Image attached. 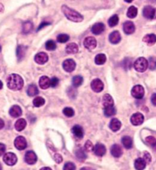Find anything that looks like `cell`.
I'll return each mask as SVG.
<instances>
[{"label": "cell", "mask_w": 156, "mask_h": 170, "mask_svg": "<svg viewBox=\"0 0 156 170\" xmlns=\"http://www.w3.org/2000/svg\"><path fill=\"white\" fill-rule=\"evenodd\" d=\"M57 40L60 43H65V42H67L69 40V36L65 34H59L57 37Z\"/></svg>", "instance_id": "42"}, {"label": "cell", "mask_w": 156, "mask_h": 170, "mask_svg": "<svg viewBox=\"0 0 156 170\" xmlns=\"http://www.w3.org/2000/svg\"><path fill=\"white\" fill-rule=\"evenodd\" d=\"M63 170H76V166H75L74 163L68 162L64 165Z\"/></svg>", "instance_id": "46"}, {"label": "cell", "mask_w": 156, "mask_h": 170, "mask_svg": "<svg viewBox=\"0 0 156 170\" xmlns=\"http://www.w3.org/2000/svg\"><path fill=\"white\" fill-rule=\"evenodd\" d=\"M137 14H138V9L136 7L132 6L128 9L127 11V16L129 18H134L136 17Z\"/></svg>", "instance_id": "33"}, {"label": "cell", "mask_w": 156, "mask_h": 170, "mask_svg": "<svg viewBox=\"0 0 156 170\" xmlns=\"http://www.w3.org/2000/svg\"><path fill=\"white\" fill-rule=\"evenodd\" d=\"M95 154L98 157H103L106 153V147L104 145L101 143H97L96 146L94 147Z\"/></svg>", "instance_id": "15"}, {"label": "cell", "mask_w": 156, "mask_h": 170, "mask_svg": "<svg viewBox=\"0 0 156 170\" xmlns=\"http://www.w3.org/2000/svg\"><path fill=\"white\" fill-rule=\"evenodd\" d=\"M40 170H52V169H51L50 167H43L42 168V169H40Z\"/></svg>", "instance_id": "55"}, {"label": "cell", "mask_w": 156, "mask_h": 170, "mask_svg": "<svg viewBox=\"0 0 156 170\" xmlns=\"http://www.w3.org/2000/svg\"><path fill=\"white\" fill-rule=\"evenodd\" d=\"M45 47H46V49L47 51H54V50L57 48V44H56L55 42L52 40H50L46 42V44H45Z\"/></svg>", "instance_id": "41"}, {"label": "cell", "mask_w": 156, "mask_h": 170, "mask_svg": "<svg viewBox=\"0 0 156 170\" xmlns=\"http://www.w3.org/2000/svg\"><path fill=\"white\" fill-rule=\"evenodd\" d=\"M146 162L143 158H138L135 160L134 166L136 170H143L146 166Z\"/></svg>", "instance_id": "26"}, {"label": "cell", "mask_w": 156, "mask_h": 170, "mask_svg": "<svg viewBox=\"0 0 156 170\" xmlns=\"http://www.w3.org/2000/svg\"><path fill=\"white\" fill-rule=\"evenodd\" d=\"M143 159H144L145 161L146 162V163H150L151 161H152V157H151L150 153L148 152H144V154H143Z\"/></svg>", "instance_id": "48"}, {"label": "cell", "mask_w": 156, "mask_h": 170, "mask_svg": "<svg viewBox=\"0 0 156 170\" xmlns=\"http://www.w3.org/2000/svg\"><path fill=\"white\" fill-rule=\"evenodd\" d=\"M102 104L104 107H107V106L113 105V99L109 94H105L103 96L102 99Z\"/></svg>", "instance_id": "28"}, {"label": "cell", "mask_w": 156, "mask_h": 170, "mask_svg": "<svg viewBox=\"0 0 156 170\" xmlns=\"http://www.w3.org/2000/svg\"><path fill=\"white\" fill-rule=\"evenodd\" d=\"M33 24L30 21H26L22 25V32L24 34H28L32 31Z\"/></svg>", "instance_id": "35"}, {"label": "cell", "mask_w": 156, "mask_h": 170, "mask_svg": "<svg viewBox=\"0 0 156 170\" xmlns=\"http://www.w3.org/2000/svg\"><path fill=\"white\" fill-rule=\"evenodd\" d=\"M65 51L69 54H74L79 51V46L76 43H70L65 47Z\"/></svg>", "instance_id": "25"}, {"label": "cell", "mask_w": 156, "mask_h": 170, "mask_svg": "<svg viewBox=\"0 0 156 170\" xmlns=\"http://www.w3.org/2000/svg\"><path fill=\"white\" fill-rule=\"evenodd\" d=\"M26 125H27V122H26L24 118H20L15 122V127L18 131H21V130H23L25 128Z\"/></svg>", "instance_id": "27"}, {"label": "cell", "mask_w": 156, "mask_h": 170, "mask_svg": "<svg viewBox=\"0 0 156 170\" xmlns=\"http://www.w3.org/2000/svg\"><path fill=\"white\" fill-rule=\"evenodd\" d=\"M116 112H117V110L113 105L104 107V115H105V116L111 117V116H113V115H114L115 114H116Z\"/></svg>", "instance_id": "30"}, {"label": "cell", "mask_w": 156, "mask_h": 170, "mask_svg": "<svg viewBox=\"0 0 156 170\" xmlns=\"http://www.w3.org/2000/svg\"><path fill=\"white\" fill-rule=\"evenodd\" d=\"M151 2H156V0H150Z\"/></svg>", "instance_id": "59"}, {"label": "cell", "mask_w": 156, "mask_h": 170, "mask_svg": "<svg viewBox=\"0 0 156 170\" xmlns=\"http://www.w3.org/2000/svg\"><path fill=\"white\" fill-rule=\"evenodd\" d=\"M110 153H111L113 157H116V158H119V157H121L122 156L123 149L120 145L114 144L110 148Z\"/></svg>", "instance_id": "14"}, {"label": "cell", "mask_w": 156, "mask_h": 170, "mask_svg": "<svg viewBox=\"0 0 156 170\" xmlns=\"http://www.w3.org/2000/svg\"><path fill=\"white\" fill-rule=\"evenodd\" d=\"M3 161L8 166H14V165L16 164L17 161H18V158H17L16 155L13 153H7L4 155Z\"/></svg>", "instance_id": "5"}, {"label": "cell", "mask_w": 156, "mask_h": 170, "mask_svg": "<svg viewBox=\"0 0 156 170\" xmlns=\"http://www.w3.org/2000/svg\"><path fill=\"white\" fill-rule=\"evenodd\" d=\"M7 85L10 89L14 91L20 90L24 85V80L19 75L11 74L7 79Z\"/></svg>", "instance_id": "1"}, {"label": "cell", "mask_w": 156, "mask_h": 170, "mask_svg": "<svg viewBox=\"0 0 156 170\" xmlns=\"http://www.w3.org/2000/svg\"><path fill=\"white\" fill-rule=\"evenodd\" d=\"M84 149L87 152H91V151L94 150V146L90 140H87L85 144V146H84Z\"/></svg>", "instance_id": "45"}, {"label": "cell", "mask_w": 156, "mask_h": 170, "mask_svg": "<svg viewBox=\"0 0 156 170\" xmlns=\"http://www.w3.org/2000/svg\"><path fill=\"white\" fill-rule=\"evenodd\" d=\"M9 115L12 118H18L22 115V110L18 105H13L9 110Z\"/></svg>", "instance_id": "17"}, {"label": "cell", "mask_w": 156, "mask_h": 170, "mask_svg": "<svg viewBox=\"0 0 156 170\" xmlns=\"http://www.w3.org/2000/svg\"><path fill=\"white\" fill-rule=\"evenodd\" d=\"M154 19H156V9H155V15H154Z\"/></svg>", "instance_id": "58"}, {"label": "cell", "mask_w": 156, "mask_h": 170, "mask_svg": "<svg viewBox=\"0 0 156 170\" xmlns=\"http://www.w3.org/2000/svg\"><path fill=\"white\" fill-rule=\"evenodd\" d=\"M48 59H49V57H48L47 54L43 52L38 53V54H36V56L34 57V60H35L36 63L40 65L46 63V62L48 61Z\"/></svg>", "instance_id": "12"}, {"label": "cell", "mask_w": 156, "mask_h": 170, "mask_svg": "<svg viewBox=\"0 0 156 170\" xmlns=\"http://www.w3.org/2000/svg\"><path fill=\"white\" fill-rule=\"evenodd\" d=\"M146 142L151 146L152 147H153L154 149H156V138L152 136H149L146 138Z\"/></svg>", "instance_id": "40"}, {"label": "cell", "mask_w": 156, "mask_h": 170, "mask_svg": "<svg viewBox=\"0 0 156 170\" xmlns=\"http://www.w3.org/2000/svg\"><path fill=\"white\" fill-rule=\"evenodd\" d=\"M26 51H27V47L25 46H23V45H19V46L17 47V57H18V60L21 61V60L24 58L26 54Z\"/></svg>", "instance_id": "23"}, {"label": "cell", "mask_w": 156, "mask_h": 170, "mask_svg": "<svg viewBox=\"0 0 156 170\" xmlns=\"http://www.w3.org/2000/svg\"><path fill=\"white\" fill-rule=\"evenodd\" d=\"M80 170H93V169H91V168H88V167H83V168H82Z\"/></svg>", "instance_id": "54"}, {"label": "cell", "mask_w": 156, "mask_h": 170, "mask_svg": "<svg viewBox=\"0 0 156 170\" xmlns=\"http://www.w3.org/2000/svg\"><path fill=\"white\" fill-rule=\"evenodd\" d=\"M59 82H60V80H59L58 78L53 77L50 79V86H52L53 88H55V87H57L59 85Z\"/></svg>", "instance_id": "47"}, {"label": "cell", "mask_w": 156, "mask_h": 170, "mask_svg": "<svg viewBox=\"0 0 156 170\" xmlns=\"http://www.w3.org/2000/svg\"><path fill=\"white\" fill-rule=\"evenodd\" d=\"M62 11L65 16L70 21H74V22H81L83 21V16L80 13L76 12L74 9H70L67 6H65V5L62 6Z\"/></svg>", "instance_id": "2"}, {"label": "cell", "mask_w": 156, "mask_h": 170, "mask_svg": "<svg viewBox=\"0 0 156 170\" xmlns=\"http://www.w3.org/2000/svg\"><path fill=\"white\" fill-rule=\"evenodd\" d=\"M1 50H2V47H1V46H0V51H1Z\"/></svg>", "instance_id": "61"}, {"label": "cell", "mask_w": 156, "mask_h": 170, "mask_svg": "<svg viewBox=\"0 0 156 170\" xmlns=\"http://www.w3.org/2000/svg\"><path fill=\"white\" fill-rule=\"evenodd\" d=\"M37 160V155L34 151H28L24 156V161L29 165L35 164Z\"/></svg>", "instance_id": "8"}, {"label": "cell", "mask_w": 156, "mask_h": 170, "mask_svg": "<svg viewBox=\"0 0 156 170\" xmlns=\"http://www.w3.org/2000/svg\"><path fill=\"white\" fill-rule=\"evenodd\" d=\"M109 127L110 129L113 131L116 132L117 130H119L121 127V122L117 118H113V119L110 121V124H109Z\"/></svg>", "instance_id": "22"}, {"label": "cell", "mask_w": 156, "mask_h": 170, "mask_svg": "<svg viewBox=\"0 0 156 170\" xmlns=\"http://www.w3.org/2000/svg\"><path fill=\"white\" fill-rule=\"evenodd\" d=\"M122 143L126 149H129L132 147V139L129 136H124L122 138Z\"/></svg>", "instance_id": "29"}, {"label": "cell", "mask_w": 156, "mask_h": 170, "mask_svg": "<svg viewBox=\"0 0 156 170\" xmlns=\"http://www.w3.org/2000/svg\"><path fill=\"white\" fill-rule=\"evenodd\" d=\"M84 46L88 50H93L97 47V40L93 37H87L84 40Z\"/></svg>", "instance_id": "11"}, {"label": "cell", "mask_w": 156, "mask_h": 170, "mask_svg": "<svg viewBox=\"0 0 156 170\" xmlns=\"http://www.w3.org/2000/svg\"><path fill=\"white\" fill-rule=\"evenodd\" d=\"M54 160L56 161V163L60 164V163H61L62 162V156L59 153H56L55 155H54Z\"/></svg>", "instance_id": "49"}, {"label": "cell", "mask_w": 156, "mask_h": 170, "mask_svg": "<svg viewBox=\"0 0 156 170\" xmlns=\"http://www.w3.org/2000/svg\"><path fill=\"white\" fill-rule=\"evenodd\" d=\"M131 94H132V97H134L135 99H143L145 94L144 88L140 85H135V86L132 89Z\"/></svg>", "instance_id": "4"}, {"label": "cell", "mask_w": 156, "mask_h": 170, "mask_svg": "<svg viewBox=\"0 0 156 170\" xmlns=\"http://www.w3.org/2000/svg\"><path fill=\"white\" fill-rule=\"evenodd\" d=\"M4 126H5L4 121H3V120L2 119V118H0V130L3 128V127H4Z\"/></svg>", "instance_id": "53"}, {"label": "cell", "mask_w": 156, "mask_h": 170, "mask_svg": "<svg viewBox=\"0 0 156 170\" xmlns=\"http://www.w3.org/2000/svg\"><path fill=\"white\" fill-rule=\"evenodd\" d=\"M0 170H2V165H1V163H0Z\"/></svg>", "instance_id": "60"}, {"label": "cell", "mask_w": 156, "mask_h": 170, "mask_svg": "<svg viewBox=\"0 0 156 170\" xmlns=\"http://www.w3.org/2000/svg\"><path fill=\"white\" fill-rule=\"evenodd\" d=\"M6 145L0 143V157L2 156L3 154L5 153V152H6Z\"/></svg>", "instance_id": "50"}, {"label": "cell", "mask_w": 156, "mask_h": 170, "mask_svg": "<svg viewBox=\"0 0 156 170\" xmlns=\"http://www.w3.org/2000/svg\"><path fill=\"white\" fill-rule=\"evenodd\" d=\"M2 87H3V83H2V81H0V89H2Z\"/></svg>", "instance_id": "56"}, {"label": "cell", "mask_w": 156, "mask_h": 170, "mask_svg": "<svg viewBox=\"0 0 156 170\" xmlns=\"http://www.w3.org/2000/svg\"><path fill=\"white\" fill-rule=\"evenodd\" d=\"M135 30V25H134V23L132 22V21H126L124 24V31L126 34H131L134 33Z\"/></svg>", "instance_id": "16"}, {"label": "cell", "mask_w": 156, "mask_h": 170, "mask_svg": "<svg viewBox=\"0 0 156 170\" xmlns=\"http://www.w3.org/2000/svg\"><path fill=\"white\" fill-rule=\"evenodd\" d=\"M125 2H132V1H133V0H124Z\"/></svg>", "instance_id": "57"}, {"label": "cell", "mask_w": 156, "mask_h": 170, "mask_svg": "<svg viewBox=\"0 0 156 170\" xmlns=\"http://www.w3.org/2000/svg\"><path fill=\"white\" fill-rule=\"evenodd\" d=\"M109 40L111 43L113 44H117V43H119L121 40V36L119 32L117 31H114V32H112L111 34L109 36Z\"/></svg>", "instance_id": "18"}, {"label": "cell", "mask_w": 156, "mask_h": 170, "mask_svg": "<svg viewBox=\"0 0 156 170\" xmlns=\"http://www.w3.org/2000/svg\"><path fill=\"white\" fill-rule=\"evenodd\" d=\"M151 101H152V104L156 106V93L152 95V97H151Z\"/></svg>", "instance_id": "52"}, {"label": "cell", "mask_w": 156, "mask_h": 170, "mask_svg": "<svg viewBox=\"0 0 156 170\" xmlns=\"http://www.w3.org/2000/svg\"><path fill=\"white\" fill-rule=\"evenodd\" d=\"M105 29V26L103 23H96L92 26L91 28V32L94 34H96V35H98V34H101Z\"/></svg>", "instance_id": "19"}, {"label": "cell", "mask_w": 156, "mask_h": 170, "mask_svg": "<svg viewBox=\"0 0 156 170\" xmlns=\"http://www.w3.org/2000/svg\"><path fill=\"white\" fill-rule=\"evenodd\" d=\"M91 87L95 93H101L104 89V83L99 79H95L91 82Z\"/></svg>", "instance_id": "10"}, {"label": "cell", "mask_w": 156, "mask_h": 170, "mask_svg": "<svg viewBox=\"0 0 156 170\" xmlns=\"http://www.w3.org/2000/svg\"><path fill=\"white\" fill-rule=\"evenodd\" d=\"M76 156L78 160H81V161H84V160L87 158L85 149H82V148H79V149H78L77 150H76Z\"/></svg>", "instance_id": "32"}, {"label": "cell", "mask_w": 156, "mask_h": 170, "mask_svg": "<svg viewBox=\"0 0 156 170\" xmlns=\"http://www.w3.org/2000/svg\"><path fill=\"white\" fill-rule=\"evenodd\" d=\"M27 140L24 137L19 136L15 140V146L19 150H23L27 147Z\"/></svg>", "instance_id": "6"}, {"label": "cell", "mask_w": 156, "mask_h": 170, "mask_svg": "<svg viewBox=\"0 0 156 170\" xmlns=\"http://www.w3.org/2000/svg\"><path fill=\"white\" fill-rule=\"evenodd\" d=\"M62 113L64 114V115L68 118H72V116H74L75 115V111L72 108L70 107H66L63 109L62 111Z\"/></svg>", "instance_id": "39"}, {"label": "cell", "mask_w": 156, "mask_h": 170, "mask_svg": "<svg viewBox=\"0 0 156 170\" xmlns=\"http://www.w3.org/2000/svg\"><path fill=\"white\" fill-rule=\"evenodd\" d=\"M118 22H119V17L117 15H112L108 20V25L110 27H114V26L117 25Z\"/></svg>", "instance_id": "36"}, {"label": "cell", "mask_w": 156, "mask_h": 170, "mask_svg": "<svg viewBox=\"0 0 156 170\" xmlns=\"http://www.w3.org/2000/svg\"><path fill=\"white\" fill-rule=\"evenodd\" d=\"M83 82V78L81 76H76L72 79V85L75 88L80 86Z\"/></svg>", "instance_id": "37"}, {"label": "cell", "mask_w": 156, "mask_h": 170, "mask_svg": "<svg viewBox=\"0 0 156 170\" xmlns=\"http://www.w3.org/2000/svg\"><path fill=\"white\" fill-rule=\"evenodd\" d=\"M143 16L148 19H154V15H155V9L152 6H147L143 9Z\"/></svg>", "instance_id": "13"}, {"label": "cell", "mask_w": 156, "mask_h": 170, "mask_svg": "<svg viewBox=\"0 0 156 170\" xmlns=\"http://www.w3.org/2000/svg\"><path fill=\"white\" fill-rule=\"evenodd\" d=\"M123 66L125 70H129L132 66V62L131 60V59L126 58L123 62Z\"/></svg>", "instance_id": "44"}, {"label": "cell", "mask_w": 156, "mask_h": 170, "mask_svg": "<svg viewBox=\"0 0 156 170\" xmlns=\"http://www.w3.org/2000/svg\"><path fill=\"white\" fill-rule=\"evenodd\" d=\"M27 93L29 96H31V97H32V96H35L38 94L39 90L38 89H37V85H34V84H31V85H30L28 87Z\"/></svg>", "instance_id": "31"}, {"label": "cell", "mask_w": 156, "mask_h": 170, "mask_svg": "<svg viewBox=\"0 0 156 170\" xmlns=\"http://www.w3.org/2000/svg\"><path fill=\"white\" fill-rule=\"evenodd\" d=\"M148 62H149V67L151 70H156V57H150Z\"/></svg>", "instance_id": "43"}, {"label": "cell", "mask_w": 156, "mask_h": 170, "mask_svg": "<svg viewBox=\"0 0 156 170\" xmlns=\"http://www.w3.org/2000/svg\"><path fill=\"white\" fill-rule=\"evenodd\" d=\"M106 60H107V57L104 54H99L95 57V61L96 64L103 65L106 62Z\"/></svg>", "instance_id": "34"}, {"label": "cell", "mask_w": 156, "mask_h": 170, "mask_svg": "<svg viewBox=\"0 0 156 170\" xmlns=\"http://www.w3.org/2000/svg\"><path fill=\"white\" fill-rule=\"evenodd\" d=\"M130 121L134 126L141 125L144 121V116L141 113H135L131 117Z\"/></svg>", "instance_id": "7"}, {"label": "cell", "mask_w": 156, "mask_h": 170, "mask_svg": "<svg viewBox=\"0 0 156 170\" xmlns=\"http://www.w3.org/2000/svg\"><path fill=\"white\" fill-rule=\"evenodd\" d=\"M72 132L74 134V136L78 139H82L84 137V130L82 127L79 125H75L72 128Z\"/></svg>", "instance_id": "20"}, {"label": "cell", "mask_w": 156, "mask_h": 170, "mask_svg": "<svg viewBox=\"0 0 156 170\" xmlns=\"http://www.w3.org/2000/svg\"><path fill=\"white\" fill-rule=\"evenodd\" d=\"M133 66L136 71L143 73L149 67V62L144 57H139L134 62Z\"/></svg>", "instance_id": "3"}, {"label": "cell", "mask_w": 156, "mask_h": 170, "mask_svg": "<svg viewBox=\"0 0 156 170\" xmlns=\"http://www.w3.org/2000/svg\"><path fill=\"white\" fill-rule=\"evenodd\" d=\"M50 25V23H48V22H42L41 24L40 25V26H39L38 28H37V31H40V29L46 27V26H47V25Z\"/></svg>", "instance_id": "51"}, {"label": "cell", "mask_w": 156, "mask_h": 170, "mask_svg": "<svg viewBox=\"0 0 156 170\" xmlns=\"http://www.w3.org/2000/svg\"><path fill=\"white\" fill-rule=\"evenodd\" d=\"M44 103H45L44 99L42 97H40V96L36 97L35 99H34V101H33V104H34V105L37 108H39L40 107V106L43 105Z\"/></svg>", "instance_id": "38"}, {"label": "cell", "mask_w": 156, "mask_h": 170, "mask_svg": "<svg viewBox=\"0 0 156 170\" xmlns=\"http://www.w3.org/2000/svg\"><path fill=\"white\" fill-rule=\"evenodd\" d=\"M143 40L145 43H147L149 46H152V45L155 44L156 43V35L154 34H146V35L143 37Z\"/></svg>", "instance_id": "24"}, {"label": "cell", "mask_w": 156, "mask_h": 170, "mask_svg": "<svg viewBox=\"0 0 156 170\" xmlns=\"http://www.w3.org/2000/svg\"><path fill=\"white\" fill-rule=\"evenodd\" d=\"M76 62L73 60H72V59L65 60L63 62V63H62V67H63L64 70L68 72V73H71V72L74 71L75 69H76Z\"/></svg>", "instance_id": "9"}, {"label": "cell", "mask_w": 156, "mask_h": 170, "mask_svg": "<svg viewBox=\"0 0 156 170\" xmlns=\"http://www.w3.org/2000/svg\"><path fill=\"white\" fill-rule=\"evenodd\" d=\"M39 85L42 89H46L50 86V79L46 76H42L39 80Z\"/></svg>", "instance_id": "21"}]
</instances>
